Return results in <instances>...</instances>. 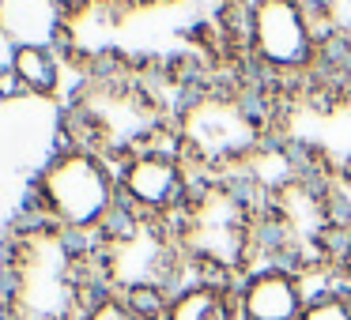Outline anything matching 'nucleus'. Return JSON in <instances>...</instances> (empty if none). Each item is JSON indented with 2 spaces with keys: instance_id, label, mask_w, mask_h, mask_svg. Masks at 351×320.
I'll return each instance as SVG.
<instances>
[{
  "instance_id": "obj_6",
  "label": "nucleus",
  "mask_w": 351,
  "mask_h": 320,
  "mask_svg": "<svg viewBox=\"0 0 351 320\" xmlns=\"http://www.w3.org/2000/svg\"><path fill=\"white\" fill-rule=\"evenodd\" d=\"M72 144L121 162L129 155L162 144V114L144 87L106 83L91 87L72 106Z\"/></svg>"
},
{
  "instance_id": "obj_1",
  "label": "nucleus",
  "mask_w": 351,
  "mask_h": 320,
  "mask_svg": "<svg viewBox=\"0 0 351 320\" xmlns=\"http://www.w3.org/2000/svg\"><path fill=\"white\" fill-rule=\"evenodd\" d=\"M95 290L87 241L42 219L8 237L0 260V320H84Z\"/></svg>"
},
{
  "instance_id": "obj_12",
  "label": "nucleus",
  "mask_w": 351,
  "mask_h": 320,
  "mask_svg": "<svg viewBox=\"0 0 351 320\" xmlns=\"http://www.w3.org/2000/svg\"><path fill=\"white\" fill-rule=\"evenodd\" d=\"M298 320H351V290L328 279L325 286H317L310 294Z\"/></svg>"
},
{
  "instance_id": "obj_4",
  "label": "nucleus",
  "mask_w": 351,
  "mask_h": 320,
  "mask_svg": "<svg viewBox=\"0 0 351 320\" xmlns=\"http://www.w3.org/2000/svg\"><path fill=\"white\" fill-rule=\"evenodd\" d=\"M265 129L268 121L250 94L234 87H215L185 102L170 139L197 177H230L253 159Z\"/></svg>"
},
{
  "instance_id": "obj_13",
  "label": "nucleus",
  "mask_w": 351,
  "mask_h": 320,
  "mask_svg": "<svg viewBox=\"0 0 351 320\" xmlns=\"http://www.w3.org/2000/svg\"><path fill=\"white\" fill-rule=\"evenodd\" d=\"M84 320H159L155 312L140 309L136 302L114 294V290H95V297L87 302Z\"/></svg>"
},
{
  "instance_id": "obj_9",
  "label": "nucleus",
  "mask_w": 351,
  "mask_h": 320,
  "mask_svg": "<svg viewBox=\"0 0 351 320\" xmlns=\"http://www.w3.org/2000/svg\"><path fill=\"white\" fill-rule=\"evenodd\" d=\"M238 290V320H298L310 302V279L283 264H257Z\"/></svg>"
},
{
  "instance_id": "obj_16",
  "label": "nucleus",
  "mask_w": 351,
  "mask_h": 320,
  "mask_svg": "<svg viewBox=\"0 0 351 320\" xmlns=\"http://www.w3.org/2000/svg\"><path fill=\"white\" fill-rule=\"evenodd\" d=\"M4 12H8V0H0V19H4Z\"/></svg>"
},
{
  "instance_id": "obj_15",
  "label": "nucleus",
  "mask_w": 351,
  "mask_h": 320,
  "mask_svg": "<svg viewBox=\"0 0 351 320\" xmlns=\"http://www.w3.org/2000/svg\"><path fill=\"white\" fill-rule=\"evenodd\" d=\"M27 94V87H23V79L16 76V68H12L8 61L0 64V98L4 102H12V98H23Z\"/></svg>"
},
{
  "instance_id": "obj_5",
  "label": "nucleus",
  "mask_w": 351,
  "mask_h": 320,
  "mask_svg": "<svg viewBox=\"0 0 351 320\" xmlns=\"http://www.w3.org/2000/svg\"><path fill=\"white\" fill-rule=\"evenodd\" d=\"M34 207H38L42 222L91 245L121 215L117 162H110L99 151L69 144L42 166L38 181H34Z\"/></svg>"
},
{
  "instance_id": "obj_11",
  "label": "nucleus",
  "mask_w": 351,
  "mask_h": 320,
  "mask_svg": "<svg viewBox=\"0 0 351 320\" xmlns=\"http://www.w3.org/2000/svg\"><path fill=\"white\" fill-rule=\"evenodd\" d=\"M8 64L16 68V76L23 79L27 94H38V98H49L61 87V61L49 46H38V42H19L12 46Z\"/></svg>"
},
{
  "instance_id": "obj_14",
  "label": "nucleus",
  "mask_w": 351,
  "mask_h": 320,
  "mask_svg": "<svg viewBox=\"0 0 351 320\" xmlns=\"http://www.w3.org/2000/svg\"><path fill=\"white\" fill-rule=\"evenodd\" d=\"M332 282L351 290V222H348V234L340 241V252H336V271H332Z\"/></svg>"
},
{
  "instance_id": "obj_7",
  "label": "nucleus",
  "mask_w": 351,
  "mask_h": 320,
  "mask_svg": "<svg viewBox=\"0 0 351 320\" xmlns=\"http://www.w3.org/2000/svg\"><path fill=\"white\" fill-rule=\"evenodd\" d=\"M245 53L272 79L306 76L321 57V31L306 0H250Z\"/></svg>"
},
{
  "instance_id": "obj_3",
  "label": "nucleus",
  "mask_w": 351,
  "mask_h": 320,
  "mask_svg": "<svg viewBox=\"0 0 351 320\" xmlns=\"http://www.w3.org/2000/svg\"><path fill=\"white\" fill-rule=\"evenodd\" d=\"M91 267L99 290H114L155 317H162L167 297L189 279L174 222L144 219L125 207L91 241Z\"/></svg>"
},
{
  "instance_id": "obj_2",
  "label": "nucleus",
  "mask_w": 351,
  "mask_h": 320,
  "mask_svg": "<svg viewBox=\"0 0 351 320\" xmlns=\"http://www.w3.org/2000/svg\"><path fill=\"white\" fill-rule=\"evenodd\" d=\"M261 204L234 177H197L174 219L189 275L238 282L261 264Z\"/></svg>"
},
{
  "instance_id": "obj_10",
  "label": "nucleus",
  "mask_w": 351,
  "mask_h": 320,
  "mask_svg": "<svg viewBox=\"0 0 351 320\" xmlns=\"http://www.w3.org/2000/svg\"><path fill=\"white\" fill-rule=\"evenodd\" d=\"M159 320H238V290L234 282L189 275L167 297Z\"/></svg>"
},
{
  "instance_id": "obj_8",
  "label": "nucleus",
  "mask_w": 351,
  "mask_h": 320,
  "mask_svg": "<svg viewBox=\"0 0 351 320\" xmlns=\"http://www.w3.org/2000/svg\"><path fill=\"white\" fill-rule=\"evenodd\" d=\"M197 174L182 151L170 144H152L144 151L129 155L117 162V189H121V207L144 219H167L174 222L178 211L185 207Z\"/></svg>"
}]
</instances>
